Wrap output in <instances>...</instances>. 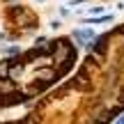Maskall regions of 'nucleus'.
<instances>
[{
  "instance_id": "obj_1",
  "label": "nucleus",
  "mask_w": 124,
  "mask_h": 124,
  "mask_svg": "<svg viewBox=\"0 0 124 124\" xmlns=\"http://www.w3.org/2000/svg\"><path fill=\"white\" fill-rule=\"evenodd\" d=\"M92 37H94L92 30H76V32H74V39L78 41V44H83L85 39H92Z\"/></svg>"
}]
</instances>
